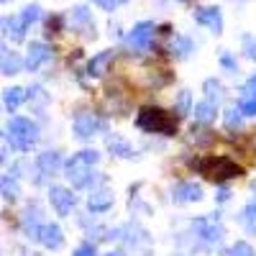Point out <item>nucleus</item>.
Returning a JSON list of instances; mask_svg holds the SVG:
<instances>
[{
	"mask_svg": "<svg viewBox=\"0 0 256 256\" xmlns=\"http://www.w3.org/2000/svg\"><path fill=\"white\" fill-rule=\"evenodd\" d=\"M100 162V154L95 148H84V152L74 154L67 164H64V177L72 182V187H90V182L95 180L92 166Z\"/></svg>",
	"mask_w": 256,
	"mask_h": 256,
	"instance_id": "obj_1",
	"label": "nucleus"
},
{
	"mask_svg": "<svg viewBox=\"0 0 256 256\" xmlns=\"http://www.w3.org/2000/svg\"><path fill=\"white\" fill-rule=\"evenodd\" d=\"M6 141L16 152H31L38 141V126L31 118L16 116V118H10V123L6 128Z\"/></svg>",
	"mask_w": 256,
	"mask_h": 256,
	"instance_id": "obj_2",
	"label": "nucleus"
},
{
	"mask_svg": "<svg viewBox=\"0 0 256 256\" xmlns=\"http://www.w3.org/2000/svg\"><path fill=\"white\" fill-rule=\"evenodd\" d=\"M138 128L148 134H164V136H174L177 134V118L169 116L162 108H141L136 116Z\"/></svg>",
	"mask_w": 256,
	"mask_h": 256,
	"instance_id": "obj_3",
	"label": "nucleus"
},
{
	"mask_svg": "<svg viewBox=\"0 0 256 256\" xmlns=\"http://www.w3.org/2000/svg\"><path fill=\"white\" fill-rule=\"evenodd\" d=\"M198 172L205 174L212 182H226V180H233V177H241L244 169L228 156H202L198 162Z\"/></svg>",
	"mask_w": 256,
	"mask_h": 256,
	"instance_id": "obj_4",
	"label": "nucleus"
},
{
	"mask_svg": "<svg viewBox=\"0 0 256 256\" xmlns=\"http://www.w3.org/2000/svg\"><path fill=\"white\" fill-rule=\"evenodd\" d=\"M154 24L152 20H141V24H136L131 28V34L126 36V46L131 52H146L148 46H152V38H154Z\"/></svg>",
	"mask_w": 256,
	"mask_h": 256,
	"instance_id": "obj_5",
	"label": "nucleus"
},
{
	"mask_svg": "<svg viewBox=\"0 0 256 256\" xmlns=\"http://www.w3.org/2000/svg\"><path fill=\"white\" fill-rule=\"evenodd\" d=\"M49 202H52V208L56 210V216L67 218L77 200H74V195H72V190L59 187V184H52V187H49Z\"/></svg>",
	"mask_w": 256,
	"mask_h": 256,
	"instance_id": "obj_6",
	"label": "nucleus"
},
{
	"mask_svg": "<svg viewBox=\"0 0 256 256\" xmlns=\"http://www.w3.org/2000/svg\"><path fill=\"white\" fill-rule=\"evenodd\" d=\"M98 131H105V120L95 113H77L74 118V134L77 138H92Z\"/></svg>",
	"mask_w": 256,
	"mask_h": 256,
	"instance_id": "obj_7",
	"label": "nucleus"
},
{
	"mask_svg": "<svg viewBox=\"0 0 256 256\" xmlns=\"http://www.w3.org/2000/svg\"><path fill=\"white\" fill-rule=\"evenodd\" d=\"M195 20H198L200 26L210 28L212 34H220V31H223V16H220V8H216V6L198 8V10H195Z\"/></svg>",
	"mask_w": 256,
	"mask_h": 256,
	"instance_id": "obj_8",
	"label": "nucleus"
},
{
	"mask_svg": "<svg viewBox=\"0 0 256 256\" xmlns=\"http://www.w3.org/2000/svg\"><path fill=\"white\" fill-rule=\"evenodd\" d=\"M192 228H195L200 236H202L205 241H210V244H218V241L223 238V228H220V223H218V216L200 218V220L192 223Z\"/></svg>",
	"mask_w": 256,
	"mask_h": 256,
	"instance_id": "obj_9",
	"label": "nucleus"
},
{
	"mask_svg": "<svg viewBox=\"0 0 256 256\" xmlns=\"http://www.w3.org/2000/svg\"><path fill=\"white\" fill-rule=\"evenodd\" d=\"M52 56V46L44 44V41H31L28 44V54H26V67L31 72H36L41 64H46Z\"/></svg>",
	"mask_w": 256,
	"mask_h": 256,
	"instance_id": "obj_10",
	"label": "nucleus"
},
{
	"mask_svg": "<svg viewBox=\"0 0 256 256\" xmlns=\"http://www.w3.org/2000/svg\"><path fill=\"white\" fill-rule=\"evenodd\" d=\"M38 244L46 246L49 251H56L64 246V233L56 223H41V230H38Z\"/></svg>",
	"mask_w": 256,
	"mask_h": 256,
	"instance_id": "obj_11",
	"label": "nucleus"
},
{
	"mask_svg": "<svg viewBox=\"0 0 256 256\" xmlns=\"http://www.w3.org/2000/svg\"><path fill=\"white\" fill-rule=\"evenodd\" d=\"M172 200L174 202H198V200H202V187L195 182H182L172 190Z\"/></svg>",
	"mask_w": 256,
	"mask_h": 256,
	"instance_id": "obj_12",
	"label": "nucleus"
},
{
	"mask_svg": "<svg viewBox=\"0 0 256 256\" xmlns=\"http://www.w3.org/2000/svg\"><path fill=\"white\" fill-rule=\"evenodd\" d=\"M36 169H38L41 174H56L59 169H62V154L59 152H44V154H38Z\"/></svg>",
	"mask_w": 256,
	"mask_h": 256,
	"instance_id": "obj_13",
	"label": "nucleus"
},
{
	"mask_svg": "<svg viewBox=\"0 0 256 256\" xmlns=\"http://www.w3.org/2000/svg\"><path fill=\"white\" fill-rule=\"evenodd\" d=\"M26 24H24V18H20V16H6L3 18V34L6 36H10L13 41H24V36H26Z\"/></svg>",
	"mask_w": 256,
	"mask_h": 256,
	"instance_id": "obj_14",
	"label": "nucleus"
},
{
	"mask_svg": "<svg viewBox=\"0 0 256 256\" xmlns=\"http://www.w3.org/2000/svg\"><path fill=\"white\" fill-rule=\"evenodd\" d=\"M24 64H26V62L20 59L16 52H10V49L3 46V59H0V70H3V74H18Z\"/></svg>",
	"mask_w": 256,
	"mask_h": 256,
	"instance_id": "obj_15",
	"label": "nucleus"
},
{
	"mask_svg": "<svg viewBox=\"0 0 256 256\" xmlns=\"http://www.w3.org/2000/svg\"><path fill=\"white\" fill-rule=\"evenodd\" d=\"M110 59H113V52H100L98 56H92L90 64H88V74H90V77H100V74H105V72H108Z\"/></svg>",
	"mask_w": 256,
	"mask_h": 256,
	"instance_id": "obj_16",
	"label": "nucleus"
},
{
	"mask_svg": "<svg viewBox=\"0 0 256 256\" xmlns=\"http://www.w3.org/2000/svg\"><path fill=\"white\" fill-rule=\"evenodd\" d=\"M113 205V195L108 190H98V192H92L90 195V200H88V208L92 210V212H105Z\"/></svg>",
	"mask_w": 256,
	"mask_h": 256,
	"instance_id": "obj_17",
	"label": "nucleus"
},
{
	"mask_svg": "<svg viewBox=\"0 0 256 256\" xmlns=\"http://www.w3.org/2000/svg\"><path fill=\"white\" fill-rule=\"evenodd\" d=\"M192 116H195V120H200V123H210V120H216V105L202 100L192 108Z\"/></svg>",
	"mask_w": 256,
	"mask_h": 256,
	"instance_id": "obj_18",
	"label": "nucleus"
},
{
	"mask_svg": "<svg viewBox=\"0 0 256 256\" xmlns=\"http://www.w3.org/2000/svg\"><path fill=\"white\" fill-rule=\"evenodd\" d=\"M26 100V90H20V88H8V90H3V102H6V108L13 113L20 102Z\"/></svg>",
	"mask_w": 256,
	"mask_h": 256,
	"instance_id": "obj_19",
	"label": "nucleus"
},
{
	"mask_svg": "<svg viewBox=\"0 0 256 256\" xmlns=\"http://www.w3.org/2000/svg\"><path fill=\"white\" fill-rule=\"evenodd\" d=\"M108 148L113 154H118V156H123V159H131L136 152L131 146H128V141H123V138H118V136H108Z\"/></svg>",
	"mask_w": 256,
	"mask_h": 256,
	"instance_id": "obj_20",
	"label": "nucleus"
},
{
	"mask_svg": "<svg viewBox=\"0 0 256 256\" xmlns=\"http://www.w3.org/2000/svg\"><path fill=\"white\" fill-rule=\"evenodd\" d=\"M241 223L246 226V230L256 233V202H248V205L241 210Z\"/></svg>",
	"mask_w": 256,
	"mask_h": 256,
	"instance_id": "obj_21",
	"label": "nucleus"
},
{
	"mask_svg": "<svg viewBox=\"0 0 256 256\" xmlns=\"http://www.w3.org/2000/svg\"><path fill=\"white\" fill-rule=\"evenodd\" d=\"M205 95H208V102H212L216 105L218 100H220V95H223V88H220V82L218 80H205Z\"/></svg>",
	"mask_w": 256,
	"mask_h": 256,
	"instance_id": "obj_22",
	"label": "nucleus"
},
{
	"mask_svg": "<svg viewBox=\"0 0 256 256\" xmlns=\"http://www.w3.org/2000/svg\"><path fill=\"white\" fill-rule=\"evenodd\" d=\"M223 256H254V248H251V244H246V241H236L230 248L223 251Z\"/></svg>",
	"mask_w": 256,
	"mask_h": 256,
	"instance_id": "obj_23",
	"label": "nucleus"
},
{
	"mask_svg": "<svg viewBox=\"0 0 256 256\" xmlns=\"http://www.w3.org/2000/svg\"><path fill=\"white\" fill-rule=\"evenodd\" d=\"M190 52H192V41L184 38V36H177V38H174V44H172V54H177L180 59H184Z\"/></svg>",
	"mask_w": 256,
	"mask_h": 256,
	"instance_id": "obj_24",
	"label": "nucleus"
},
{
	"mask_svg": "<svg viewBox=\"0 0 256 256\" xmlns=\"http://www.w3.org/2000/svg\"><path fill=\"white\" fill-rule=\"evenodd\" d=\"M0 184H3V200H16V195H18V184L10 180V174H3Z\"/></svg>",
	"mask_w": 256,
	"mask_h": 256,
	"instance_id": "obj_25",
	"label": "nucleus"
},
{
	"mask_svg": "<svg viewBox=\"0 0 256 256\" xmlns=\"http://www.w3.org/2000/svg\"><path fill=\"white\" fill-rule=\"evenodd\" d=\"M72 20H74V24H82V26H90V28H92L90 13H88V8H84V6H77V8H72Z\"/></svg>",
	"mask_w": 256,
	"mask_h": 256,
	"instance_id": "obj_26",
	"label": "nucleus"
},
{
	"mask_svg": "<svg viewBox=\"0 0 256 256\" xmlns=\"http://www.w3.org/2000/svg\"><path fill=\"white\" fill-rule=\"evenodd\" d=\"M38 16H41V8H38L36 3L26 6V8H24V13H20V18H24V24H26V26H28V24H34V20H38Z\"/></svg>",
	"mask_w": 256,
	"mask_h": 256,
	"instance_id": "obj_27",
	"label": "nucleus"
},
{
	"mask_svg": "<svg viewBox=\"0 0 256 256\" xmlns=\"http://www.w3.org/2000/svg\"><path fill=\"white\" fill-rule=\"evenodd\" d=\"M241 110H236V108H230V110H226V128H230V131H233V128H238L241 126Z\"/></svg>",
	"mask_w": 256,
	"mask_h": 256,
	"instance_id": "obj_28",
	"label": "nucleus"
},
{
	"mask_svg": "<svg viewBox=\"0 0 256 256\" xmlns=\"http://www.w3.org/2000/svg\"><path fill=\"white\" fill-rule=\"evenodd\" d=\"M244 52L248 59H256V38L254 36H244Z\"/></svg>",
	"mask_w": 256,
	"mask_h": 256,
	"instance_id": "obj_29",
	"label": "nucleus"
},
{
	"mask_svg": "<svg viewBox=\"0 0 256 256\" xmlns=\"http://www.w3.org/2000/svg\"><path fill=\"white\" fill-rule=\"evenodd\" d=\"M238 110H241L244 116H256V98H251V100H244Z\"/></svg>",
	"mask_w": 256,
	"mask_h": 256,
	"instance_id": "obj_30",
	"label": "nucleus"
},
{
	"mask_svg": "<svg viewBox=\"0 0 256 256\" xmlns=\"http://www.w3.org/2000/svg\"><path fill=\"white\" fill-rule=\"evenodd\" d=\"M74 256H95V246H92V244H82V246L74 251Z\"/></svg>",
	"mask_w": 256,
	"mask_h": 256,
	"instance_id": "obj_31",
	"label": "nucleus"
},
{
	"mask_svg": "<svg viewBox=\"0 0 256 256\" xmlns=\"http://www.w3.org/2000/svg\"><path fill=\"white\" fill-rule=\"evenodd\" d=\"M244 92H248L251 98H256V74H251V77L246 80V88H244Z\"/></svg>",
	"mask_w": 256,
	"mask_h": 256,
	"instance_id": "obj_32",
	"label": "nucleus"
},
{
	"mask_svg": "<svg viewBox=\"0 0 256 256\" xmlns=\"http://www.w3.org/2000/svg\"><path fill=\"white\" fill-rule=\"evenodd\" d=\"M123 3H126V0H102L100 8H102V10H116V8L123 6Z\"/></svg>",
	"mask_w": 256,
	"mask_h": 256,
	"instance_id": "obj_33",
	"label": "nucleus"
},
{
	"mask_svg": "<svg viewBox=\"0 0 256 256\" xmlns=\"http://www.w3.org/2000/svg\"><path fill=\"white\" fill-rule=\"evenodd\" d=\"M180 108H182V113H184V110H190V95H187V92H182V95H180ZM190 113H192V110H190Z\"/></svg>",
	"mask_w": 256,
	"mask_h": 256,
	"instance_id": "obj_34",
	"label": "nucleus"
},
{
	"mask_svg": "<svg viewBox=\"0 0 256 256\" xmlns=\"http://www.w3.org/2000/svg\"><path fill=\"white\" fill-rule=\"evenodd\" d=\"M220 64H223L226 70H236V62H233L228 54H223V56H220Z\"/></svg>",
	"mask_w": 256,
	"mask_h": 256,
	"instance_id": "obj_35",
	"label": "nucleus"
},
{
	"mask_svg": "<svg viewBox=\"0 0 256 256\" xmlns=\"http://www.w3.org/2000/svg\"><path fill=\"white\" fill-rule=\"evenodd\" d=\"M218 200H220V202H226V200H228V190H226V187L218 192Z\"/></svg>",
	"mask_w": 256,
	"mask_h": 256,
	"instance_id": "obj_36",
	"label": "nucleus"
},
{
	"mask_svg": "<svg viewBox=\"0 0 256 256\" xmlns=\"http://www.w3.org/2000/svg\"><path fill=\"white\" fill-rule=\"evenodd\" d=\"M105 256H123V254H120V251H108Z\"/></svg>",
	"mask_w": 256,
	"mask_h": 256,
	"instance_id": "obj_37",
	"label": "nucleus"
},
{
	"mask_svg": "<svg viewBox=\"0 0 256 256\" xmlns=\"http://www.w3.org/2000/svg\"><path fill=\"white\" fill-rule=\"evenodd\" d=\"M251 190H254V195H256V182H254V184H251Z\"/></svg>",
	"mask_w": 256,
	"mask_h": 256,
	"instance_id": "obj_38",
	"label": "nucleus"
},
{
	"mask_svg": "<svg viewBox=\"0 0 256 256\" xmlns=\"http://www.w3.org/2000/svg\"><path fill=\"white\" fill-rule=\"evenodd\" d=\"M92 3H98V6H102V0H92Z\"/></svg>",
	"mask_w": 256,
	"mask_h": 256,
	"instance_id": "obj_39",
	"label": "nucleus"
},
{
	"mask_svg": "<svg viewBox=\"0 0 256 256\" xmlns=\"http://www.w3.org/2000/svg\"><path fill=\"white\" fill-rule=\"evenodd\" d=\"M180 3H190V0H180Z\"/></svg>",
	"mask_w": 256,
	"mask_h": 256,
	"instance_id": "obj_40",
	"label": "nucleus"
}]
</instances>
